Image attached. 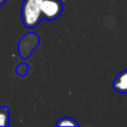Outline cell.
<instances>
[{
  "label": "cell",
  "mask_w": 127,
  "mask_h": 127,
  "mask_svg": "<svg viewBox=\"0 0 127 127\" xmlns=\"http://www.w3.org/2000/svg\"><path fill=\"white\" fill-rule=\"evenodd\" d=\"M56 126H78V123L73 118L64 116V117L60 118L57 121Z\"/></svg>",
  "instance_id": "obj_6"
},
{
  "label": "cell",
  "mask_w": 127,
  "mask_h": 127,
  "mask_svg": "<svg viewBox=\"0 0 127 127\" xmlns=\"http://www.w3.org/2000/svg\"><path fill=\"white\" fill-rule=\"evenodd\" d=\"M43 0H24L21 5V21L28 29L37 27L43 20L42 6Z\"/></svg>",
  "instance_id": "obj_1"
},
{
  "label": "cell",
  "mask_w": 127,
  "mask_h": 127,
  "mask_svg": "<svg viewBox=\"0 0 127 127\" xmlns=\"http://www.w3.org/2000/svg\"><path fill=\"white\" fill-rule=\"evenodd\" d=\"M40 44V37L35 33H28L26 34L18 44V53L21 59L26 60L30 58L34 50Z\"/></svg>",
  "instance_id": "obj_2"
},
{
  "label": "cell",
  "mask_w": 127,
  "mask_h": 127,
  "mask_svg": "<svg viewBox=\"0 0 127 127\" xmlns=\"http://www.w3.org/2000/svg\"><path fill=\"white\" fill-rule=\"evenodd\" d=\"M28 69H29V64H25V63L24 64H19L15 68V72L20 76H25L27 74Z\"/></svg>",
  "instance_id": "obj_7"
},
{
  "label": "cell",
  "mask_w": 127,
  "mask_h": 127,
  "mask_svg": "<svg viewBox=\"0 0 127 127\" xmlns=\"http://www.w3.org/2000/svg\"><path fill=\"white\" fill-rule=\"evenodd\" d=\"M6 1H7V0H0V7H1V6H3V4H4Z\"/></svg>",
  "instance_id": "obj_8"
},
{
  "label": "cell",
  "mask_w": 127,
  "mask_h": 127,
  "mask_svg": "<svg viewBox=\"0 0 127 127\" xmlns=\"http://www.w3.org/2000/svg\"><path fill=\"white\" fill-rule=\"evenodd\" d=\"M63 3L61 0H43L41 10L43 19L53 21L58 19L63 13Z\"/></svg>",
  "instance_id": "obj_3"
},
{
  "label": "cell",
  "mask_w": 127,
  "mask_h": 127,
  "mask_svg": "<svg viewBox=\"0 0 127 127\" xmlns=\"http://www.w3.org/2000/svg\"><path fill=\"white\" fill-rule=\"evenodd\" d=\"M10 124V115L9 107L7 105L0 107V126H9Z\"/></svg>",
  "instance_id": "obj_5"
},
{
  "label": "cell",
  "mask_w": 127,
  "mask_h": 127,
  "mask_svg": "<svg viewBox=\"0 0 127 127\" xmlns=\"http://www.w3.org/2000/svg\"><path fill=\"white\" fill-rule=\"evenodd\" d=\"M112 87L119 93H127V68L116 75L113 80Z\"/></svg>",
  "instance_id": "obj_4"
}]
</instances>
